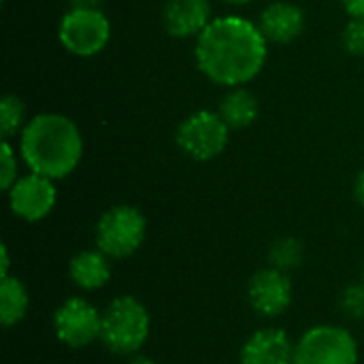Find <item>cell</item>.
<instances>
[{
	"instance_id": "1",
	"label": "cell",
	"mask_w": 364,
	"mask_h": 364,
	"mask_svg": "<svg viewBox=\"0 0 364 364\" xmlns=\"http://www.w3.org/2000/svg\"><path fill=\"white\" fill-rule=\"evenodd\" d=\"M269 41L256 21L243 15H220L194 41L198 70L213 83L247 85L267 64Z\"/></svg>"
},
{
	"instance_id": "2",
	"label": "cell",
	"mask_w": 364,
	"mask_h": 364,
	"mask_svg": "<svg viewBox=\"0 0 364 364\" xmlns=\"http://www.w3.org/2000/svg\"><path fill=\"white\" fill-rule=\"evenodd\" d=\"M17 151L30 173L58 181L79 166L83 134L68 115L45 111L26 122Z\"/></svg>"
},
{
	"instance_id": "3",
	"label": "cell",
	"mask_w": 364,
	"mask_h": 364,
	"mask_svg": "<svg viewBox=\"0 0 364 364\" xmlns=\"http://www.w3.org/2000/svg\"><path fill=\"white\" fill-rule=\"evenodd\" d=\"M151 335V316L132 294L113 299L102 309L100 343L115 356H136Z\"/></svg>"
},
{
	"instance_id": "4",
	"label": "cell",
	"mask_w": 364,
	"mask_h": 364,
	"mask_svg": "<svg viewBox=\"0 0 364 364\" xmlns=\"http://www.w3.org/2000/svg\"><path fill=\"white\" fill-rule=\"evenodd\" d=\"M147 237V218L134 205H113L96 222L94 245L111 260L134 256Z\"/></svg>"
},
{
	"instance_id": "5",
	"label": "cell",
	"mask_w": 364,
	"mask_h": 364,
	"mask_svg": "<svg viewBox=\"0 0 364 364\" xmlns=\"http://www.w3.org/2000/svg\"><path fill=\"white\" fill-rule=\"evenodd\" d=\"M356 337L339 324H316L296 341L294 364H358Z\"/></svg>"
},
{
	"instance_id": "6",
	"label": "cell",
	"mask_w": 364,
	"mask_h": 364,
	"mask_svg": "<svg viewBox=\"0 0 364 364\" xmlns=\"http://www.w3.org/2000/svg\"><path fill=\"white\" fill-rule=\"evenodd\" d=\"M230 141V128L218 111L190 113L175 132V143L188 158L196 162H211L224 154Z\"/></svg>"
},
{
	"instance_id": "7",
	"label": "cell",
	"mask_w": 364,
	"mask_h": 364,
	"mask_svg": "<svg viewBox=\"0 0 364 364\" xmlns=\"http://www.w3.org/2000/svg\"><path fill=\"white\" fill-rule=\"evenodd\" d=\"M58 41L70 55L94 58L111 41V21L100 9H68L60 19Z\"/></svg>"
},
{
	"instance_id": "8",
	"label": "cell",
	"mask_w": 364,
	"mask_h": 364,
	"mask_svg": "<svg viewBox=\"0 0 364 364\" xmlns=\"http://www.w3.org/2000/svg\"><path fill=\"white\" fill-rule=\"evenodd\" d=\"M55 339L68 350H83L100 341L102 311L83 296L64 299L51 316Z\"/></svg>"
},
{
	"instance_id": "9",
	"label": "cell",
	"mask_w": 364,
	"mask_h": 364,
	"mask_svg": "<svg viewBox=\"0 0 364 364\" xmlns=\"http://www.w3.org/2000/svg\"><path fill=\"white\" fill-rule=\"evenodd\" d=\"M292 299H294V288L290 275L269 264L258 269L247 282V303L258 316L267 320H275L284 316L290 309Z\"/></svg>"
},
{
	"instance_id": "10",
	"label": "cell",
	"mask_w": 364,
	"mask_h": 364,
	"mask_svg": "<svg viewBox=\"0 0 364 364\" xmlns=\"http://www.w3.org/2000/svg\"><path fill=\"white\" fill-rule=\"evenodd\" d=\"M6 198H9V209L15 218L30 224L41 222L53 211L58 203L55 181L36 173L21 175L6 192Z\"/></svg>"
},
{
	"instance_id": "11",
	"label": "cell",
	"mask_w": 364,
	"mask_h": 364,
	"mask_svg": "<svg viewBox=\"0 0 364 364\" xmlns=\"http://www.w3.org/2000/svg\"><path fill=\"white\" fill-rule=\"evenodd\" d=\"M296 341L284 328L264 326L254 331L239 350V364H294Z\"/></svg>"
},
{
	"instance_id": "12",
	"label": "cell",
	"mask_w": 364,
	"mask_h": 364,
	"mask_svg": "<svg viewBox=\"0 0 364 364\" xmlns=\"http://www.w3.org/2000/svg\"><path fill=\"white\" fill-rule=\"evenodd\" d=\"M213 19L215 17L209 0H166L162 11L164 30L173 38L196 41Z\"/></svg>"
},
{
	"instance_id": "13",
	"label": "cell",
	"mask_w": 364,
	"mask_h": 364,
	"mask_svg": "<svg viewBox=\"0 0 364 364\" xmlns=\"http://www.w3.org/2000/svg\"><path fill=\"white\" fill-rule=\"evenodd\" d=\"M258 28L262 30L269 45H288L303 34L305 13L290 0H275L262 9L258 17Z\"/></svg>"
},
{
	"instance_id": "14",
	"label": "cell",
	"mask_w": 364,
	"mask_h": 364,
	"mask_svg": "<svg viewBox=\"0 0 364 364\" xmlns=\"http://www.w3.org/2000/svg\"><path fill=\"white\" fill-rule=\"evenodd\" d=\"M111 273V258L105 256L98 247L81 250L68 262V277L83 292L102 290L109 284Z\"/></svg>"
},
{
	"instance_id": "15",
	"label": "cell",
	"mask_w": 364,
	"mask_h": 364,
	"mask_svg": "<svg viewBox=\"0 0 364 364\" xmlns=\"http://www.w3.org/2000/svg\"><path fill=\"white\" fill-rule=\"evenodd\" d=\"M258 111H260L258 96L245 85L228 87V92L222 96L218 105V113L230 130H243L252 126L258 117Z\"/></svg>"
},
{
	"instance_id": "16",
	"label": "cell",
	"mask_w": 364,
	"mask_h": 364,
	"mask_svg": "<svg viewBox=\"0 0 364 364\" xmlns=\"http://www.w3.org/2000/svg\"><path fill=\"white\" fill-rule=\"evenodd\" d=\"M30 309V292L17 275L0 277V322L4 328L17 326Z\"/></svg>"
},
{
	"instance_id": "17",
	"label": "cell",
	"mask_w": 364,
	"mask_h": 364,
	"mask_svg": "<svg viewBox=\"0 0 364 364\" xmlns=\"http://www.w3.org/2000/svg\"><path fill=\"white\" fill-rule=\"evenodd\" d=\"M307 250L305 243L296 237H279L269 245L267 252V264L282 271V273H292L296 269H301V264L305 262Z\"/></svg>"
},
{
	"instance_id": "18",
	"label": "cell",
	"mask_w": 364,
	"mask_h": 364,
	"mask_svg": "<svg viewBox=\"0 0 364 364\" xmlns=\"http://www.w3.org/2000/svg\"><path fill=\"white\" fill-rule=\"evenodd\" d=\"M26 105L15 94H4L0 100V132L2 141H11L26 126Z\"/></svg>"
},
{
	"instance_id": "19",
	"label": "cell",
	"mask_w": 364,
	"mask_h": 364,
	"mask_svg": "<svg viewBox=\"0 0 364 364\" xmlns=\"http://www.w3.org/2000/svg\"><path fill=\"white\" fill-rule=\"evenodd\" d=\"M339 311L354 322H363L364 320V282H352L348 284L341 294H339Z\"/></svg>"
},
{
	"instance_id": "20",
	"label": "cell",
	"mask_w": 364,
	"mask_h": 364,
	"mask_svg": "<svg viewBox=\"0 0 364 364\" xmlns=\"http://www.w3.org/2000/svg\"><path fill=\"white\" fill-rule=\"evenodd\" d=\"M19 151L11 145V141H2L0 147V188L2 192H9L13 183L21 177L19 175Z\"/></svg>"
},
{
	"instance_id": "21",
	"label": "cell",
	"mask_w": 364,
	"mask_h": 364,
	"mask_svg": "<svg viewBox=\"0 0 364 364\" xmlns=\"http://www.w3.org/2000/svg\"><path fill=\"white\" fill-rule=\"evenodd\" d=\"M341 43L350 55L364 58V19H352L350 17L348 26L343 28Z\"/></svg>"
},
{
	"instance_id": "22",
	"label": "cell",
	"mask_w": 364,
	"mask_h": 364,
	"mask_svg": "<svg viewBox=\"0 0 364 364\" xmlns=\"http://www.w3.org/2000/svg\"><path fill=\"white\" fill-rule=\"evenodd\" d=\"M352 19H364V0H339Z\"/></svg>"
},
{
	"instance_id": "23",
	"label": "cell",
	"mask_w": 364,
	"mask_h": 364,
	"mask_svg": "<svg viewBox=\"0 0 364 364\" xmlns=\"http://www.w3.org/2000/svg\"><path fill=\"white\" fill-rule=\"evenodd\" d=\"M354 196H356L358 205L364 209V168L356 175V181H354Z\"/></svg>"
},
{
	"instance_id": "24",
	"label": "cell",
	"mask_w": 364,
	"mask_h": 364,
	"mask_svg": "<svg viewBox=\"0 0 364 364\" xmlns=\"http://www.w3.org/2000/svg\"><path fill=\"white\" fill-rule=\"evenodd\" d=\"M2 264H0V277H6V275H11L9 273V267H11V258H9V247L6 245H2Z\"/></svg>"
},
{
	"instance_id": "25",
	"label": "cell",
	"mask_w": 364,
	"mask_h": 364,
	"mask_svg": "<svg viewBox=\"0 0 364 364\" xmlns=\"http://www.w3.org/2000/svg\"><path fill=\"white\" fill-rule=\"evenodd\" d=\"M100 0H70V9H98Z\"/></svg>"
},
{
	"instance_id": "26",
	"label": "cell",
	"mask_w": 364,
	"mask_h": 364,
	"mask_svg": "<svg viewBox=\"0 0 364 364\" xmlns=\"http://www.w3.org/2000/svg\"><path fill=\"white\" fill-rule=\"evenodd\" d=\"M128 364H160V363H158V360H154V358H149V356H141V354H136V356H130Z\"/></svg>"
},
{
	"instance_id": "27",
	"label": "cell",
	"mask_w": 364,
	"mask_h": 364,
	"mask_svg": "<svg viewBox=\"0 0 364 364\" xmlns=\"http://www.w3.org/2000/svg\"><path fill=\"white\" fill-rule=\"evenodd\" d=\"M226 4H235V6H241V4H250L252 0H222Z\"/></svg>"
},
{
	"instance_id": "28",
	"label": "cell",
	"mask_w": 364,
	"mask_h": 364,
	"mask_svg": "<svg viewBox=\"0 0 364 364\" xmlns=\"http://www.w3.org/2000/svg\"><path fill=\"white\" fill-rule=\"evenodd\" d=\"M363 282H364V262H363Z\"/></svg>"
}]
</instances>
